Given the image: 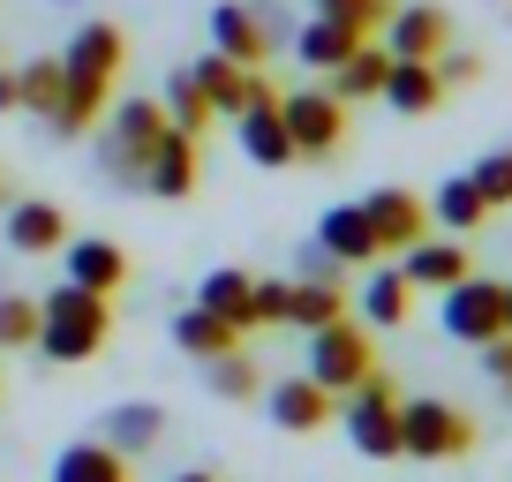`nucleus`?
Returning <instances> with one entry per match:
<instances>
[{
  "label": "nucleus",
  "instance_id": "nucleus-29",
  "mask_svg": "<svg viewBox=\"0 0 512 482\" xmlns=\"http://www.w3.org/2000/svg\"><path fill=\"white\" fill-rule=\"evenodd\" d=\"M53 482H136V475H128V460L113 445L83 437V445H68L61 460H53Z\"/></svg>",
  "mask_w": 512,
  "mask_h": 482
},
{
  "label": "nucleus",
  "instance_id": "nucleus-4",
  "mask_svg": "<svg viewBox=\"0 0 512 482\" xmlns=\"http://www.w3.org/2000/svg\"><path fill=\"white\" fill-rule=\"evenodd\" d=\"M339 422H347V437H354L362 460H400V385L384 370H369L362 385L339 400Z\"/></svg>",
  "mask_w": 512,
  "mask_h": 482
},
{
  "label": "nucleus",
  "instance_id": "nucleus-15",
  "mask_svg": "<svg viewBox=\"0 0 512 482\" xmlns=\"http://www.w3.org/2000/svg\"><path fill=\"white\" fill-rule=\"evenodd\" d=\"M467 272H475V257H467L460 234H422L415 249H400V279H407V287L445 294V287H460Z\"/></svg>",
  "mask_w": 512,
  "mask_h": 482
},
{
  "label": "nucleus",
  "instance_id": "nucleus-41",
  "mask_svg": "<svg viewBox=\"0 0 512 482\" xmlns=\"http://www.w3.org/2000/svg\"><path fill=\"white\" fill-rule=\"evenodd\" d=\"M174 482H219V475H204V467H189V475H174Z\"/></svg>",
  "mask_w": 512,
  "mask_h": 482
},
{
  "label": "nucleus",
  "instance_id": "nucleus-1",
  "mask_svg": "<svg viewBox=\"0 0 512 482\" xmlns=\"http://www.w3.org/2000/svg\"><path fill=\"white\" fill-rule=\"evenodd\" d=\"M121 68H128V31L121 23H106V16L76 23V38L61 46V106H53L46 129L68 136V144L91 136L98 121H106L113 91H121Z\"/></svg>",
  "mask_w": 512,
  "mask_h": 482
},
{
  "label": "nucleus",
  "instance_id": "nucleus-38",
  "mask_svg": "<svg viewBox=\"0 0 512 482\" xmlns=\"http://www.w3.org/2000/svg\"><path fill=\"white\" fill-rule=\"evenodd\" d=\"M482 362H490V377H497V385L512 392V339H505V332H497L490 347H482Z\"/></svg>",
  "mask_w": 512,
  "mask_h": 482
},
{
  "label": "nucleus",
  "instance_id": "nucleus-33",
  "mask_svg": "<svg viewBox=\"0 0 512 482\" xmlns=\"http://www.w3.org/2000/svg\"><path fill=\"white\" fill-rule=\"evenodd\" d=\"M309 16H324V23H347V31L377 38V31H384V16H392V0H309Z\"/></svg>",
  "mask_w": 512,
  "mask_h": 482
},
{
  "label": "nucleus",
  "instance_id": "nucleus-37",
  "mask_svg": "<svg viewBox=\"0 0 512 482\" xmlns=\"http://www.w3.org/2000/svg\"><path fill=\"white\" fill-rule=\"evenodd\" d=\"M437 76H445V91H452V83H475L482 61H475V53H460V46H445V53H437Z\"/></svg>",
  "mask_w": 512,
  "mask_h": 482
},
{
  "label": "nucleus",
  "instance_id": "nucleus-39",
  "mask_svg": "<svg viewBox=\"0 0 512 482\" xmlns=\"http://www.w3.org/2000/svg\"><path fill=\"white\" fill-rule=\"evenodd\" d=\"M302 279H339V264H332V257H324L317 241H309V249H302Z\"/></svg>",
  "mask_w": 512,
  "mask_h": 482
},
{
  "label": "nucleus",
  "instance_id": "nucleus-23",
  "mask_svg": "<svg viewBox=\"0 0 512 482\" xmlns=\"http://www.w3.org/2000/svg\"><path fill=\"white\" fill-rule=\"evenodd\" d=\"M249 287H256V272H234V264H219V272L196 279V309L226 317L241 339H249V332H256V317H249Z\"/></svg>",
  "mask_w": 512,
  "mask_h": 482
},
{
  "label": "nucleus",
  "instance_id": "nucleus-17",
  "mask_svg": "<svg viewBox=\"0 0 512 482\" xmlns=\"http://www.w3.org/2000/svg\"><path fill=\"white\" fill-rule=\"evenodd\" d=\"M317 249L339 264V272H354V264L369 272V264L384 257L377 234H369V211L362 204H332V211H324V219H317Z\"/></svg>",
  "mask_w": 512,
  "mask_h": 482
},
{
  "label": "nucleus",
  "instance_id": "nucleus-34",
  "mask_svg": "<svg viewBox=\"0 0 512 482\" xmlns=\"http://www.w3.org/2000/svg\"><path fill=\"white\" fill-rule=\"evenodd\" d=\"M38 339V294H0V354Z\"/></svg>",
  "mask_w": 512,
  "mask_h": 482
},
{
  "label": "nucleus",
  "instance_id": "nucleus-20",
  "mask_svg": "<svg viewBox=\"0 0 512 482\" xmlns=\"http://www.w3.org/2000/svg\"><path fill=\"white\" fill-rule=\"evenodd\" d=\"M407 309H415V287L400 279V264H369V279H362V324L369 332H400L407 324Z\"/></svg>",
  "mask_w": 512,
  "mask_h": 482
},
{
  "label": "nucleus",
  "instance_id": "nucleus-32",
  "mask_svg": "<svg viewBox=\"0 0 512 482\" xmlns=\"http://www.w3.org/2000/svg\"><path fill=\"white\" fill-rule=\"evenodd\" d=\"M204 377H211V392H219V400H256V392H264V370H256V354H249V347L211 354Z\"/></svg>",
  "mask_w": 512,
  "mask_h": 482
},
{
  "label": "nucleus",
  "instance_id": "nucleus-27",
  "mask_svg": "<svg viewBox=\"0 0 512 482\" xmlns=\"http://www.w3.org/2000/svg\"><path fill=\"white\" fill-rule=\"evenodd\" d=\"M53 106H61V53H31V61H16V113L53 121Z\"/></svg>",
  "mask_w": 512,
  "mask_h": 482
},
{
  "label": "nucleus",
  "instance_id": "nucleus-26",
  "mask_svg": "<svg viewBox=\"0 0 512 482\" xmlns=\"http://www.w3.org/2000/svg\"><path fill=\"white\" fill-rule=\"evenodd\" d=\"M384 68H392V53L369 38V46H354L347 61L332 68V83H324V91H332L339 106H354V98H377V91H384Z\"/></svg>",
  "mask_w": 512,
  "mask_h": 482
},
{
  "label": "nucleus",
  "instance_id": "nucleus-36",
  "mask_svg": "<svg viewBox=\"0 0 512 482\" xmlns=\"http://www.w3.org/2000/svg\"><path fill=\"white\" fill-rule=\"evenodd\" d=\"M287 287H294V279H256V287H249L256 332H264V324H287Z\"/></svg>",
  "mask_w": 512,
  "mask_h": 482
},
{
  "label": "nucleus",
  "instance_id": "nucleus-24",
  "mask_svg": "<svg viewBox=\"0 0 512 482\" xmlns=\"http://www.w3.org/2000/svg\"><path fill=\"white\" fill-rule=\"evenodd\" d=\"M354 46H369V38H362V31H347V23H324V16H309L302 31H294V61L317 68V76H332V68L347 61Z\"/></svg>",
  "mask_w": 512,
  "mask_h": 482
},
{
  "label": "nucleus",
  "instance_id": "nucleus-30",
  "mask_svg": "<svg viewBox=\"0 0 512 482\" xmlns=\"http://www.w3.org/2000/svg\"><path fill=\"white\" fill-rule=\"evenodd\" d=\"M159 106H166V121H174L181 136H196V144H204V129H211V121H219V113L204 106V91H196V76H189V68H174V76H166Z\"/></svg>",
  "mask_w": 512,
  "mask_h": 482
},
{
  "label": "nucleus",
  "instance_id": "nucleus-12",
  "mask_svg": "<svg viewBox=\"0 0 512 482\" xmlns=\"http://www.w3.org/2000/svg\"><path fill=\"white\" fill-rule=\"evenodd\" d=\"M211 53H226V61H241V68H264L279 53V38L264 31L256 0H219V8H211Z\"/></svg>",
  "mask_w": 512,
  "mask_h": 482
},
{
  "label": "nucleus",
  "instance_id": "nucleus-42",
  "mask_svg": "<svg viewBox=\"0 0 512 482\" xmlns=\"http://www.w3.org/2000/svg\"><path fill=\"white\" fill-rule=\"evenodd\" d=\"M505 339H512V279H505Z\"/></svg>",
  "mask_w": 512,
  "mask_h": 482
},
{
  "label": "nucleus",
  "instance_id": "nucleus-8",
  "mask_svg": "<svg viewBox=\"0 0 512 482\" xmlns=\"http://www.w3.org/2000/svg\"><path fill=\"white\" fill-rule=\"evenodd\" d=\"M189 76H196V91H204V106L211 113H249V106H279V83L264 76V68H241V61H226V53H204V61H189Z\"/></svg>",
  "mask_w": 512,
  "mask_h": 482
},
{
  "label": "nucleus",
  "instance_id": "nucleus-9",
  "mask_svg": "<svg viewBox=\"0 0 512 482\" xmlns=\"http://www.w3.org/2000/svg\"><path fill=\"white\" fill-rule=\"evenodd\" d=\"M445 332L460 339V347H490L497 332H505V279H475L467 272L460 287H445Z\"/></svg>",
  "mask_w": 512,
  "mask_h": 482
},
{
  "label": "nucleus",
  "instance_id": "nucleus-14",
  "mask_svg": "<svg viewBox=\"0 0 512 482\" xmlns=\"http://www.w3.org/2000/svg\"><path fill=\"white\" fill-rule=\"evenodd\" d=\"M61 272H68V287H91V294H121L128 287V249L121 241H106V234H68L61 241Z\"/></svg>",
  "mask_w": 512,
  "mask_h": 482
},
{
  "label": "nucleus",
  "instance_id": "nucleus-40",
  "mask_svg": "<svg viewBox=\"0 0 512 482\" xmlns=\"http://www.w3.org/2000/svg\"><path fill=\"white\" fill-rule=\"evenodd\" d=\"M0 113H16V68L0 61Z\"/></svg>",
  "mask_w": 512,
  "mask_h": 482
},
{
  "label": "nucleus",
  "instance_id": "nucleus-5",
  "mask_svg": "<svg viewBox=\"0 0 512 482\" xmlns=\"http://www.w3.org/2000/svg\"><path fill=\"white\" fill-rule=\"evenodd\" d=\"M475 415L452 400H400V460H467Z\"/></svg>",
  "mask_w": 512,
  "mask_h": 482
},
{
  "label": "nucleus",
  "instance_id": "nucleus-7",
  "mask_svg": "<svg viewBox=\"0 0 512 482\" xmlns=\"http://www.w3.org/2000/svg\"><path fill=\"white\" fill-rule=\"evenodd\" d=\"M279 121H287L294 136V159H339V144H347V106H339L324 83H302V91H279Z\"/></svg>",
  "mask_w": 512,
  "mask_h": 482
},
{
  "label": "nucleus",
  "instance_id": "nucleus-13",
  "mask_svg": "<svg viewBox=\"0 0 512 482\" xmlns=\"http://www.w3.org/2000/svg\"><path fill=\"white\" fill-rule=\"evenodd\" d=\"M196 181H204V144L181 136V129H166L159 151H151V166H144V196L181 204V196H196Z\"/></svg>",
  "mask_w": 512,
  "mask_h": 482
},
{
  "label": "nucleus",
  "instance_id": "nucleus-10",
  "mask_svg": "<svg viewBox=\"0 0 512 482\" xmlns=\"http://www.w3.org/2000/svg\"><path fill=\"white\" fill-rule=\"evenodd\" d=\"M392 61H437V53L452 46V16L437 8V0H407V8H392L384 16V38H377Z\"/></svg>",
  "mask_w": 512,
  "mask_h": 482
},
{
  "label": "nucleus",
  "instance_id": "nucleus-16",
  "mask_svg": "<svg viewBox=\"0 0 512 482\" xmlns=\"http://www.w3.org/2000/svg\"><path fill=\"white\" fill-rule=\"evenodd\" d=\"M264 407H272V422L294 430V437H317L324 422H339V400L317 385V377H279V385L264 392Z\"/></svg>",
  "mask_w": 512,
  "mask_h": 482
},
{
  "label": "nucleus",
  "instance_id": "nucleus-22",
  "mask_svg": "<svg viewBox=\"0 0 512 482\" xmlns=\"http://www.w3.org/2000/svg\"><path fill=\"white\" fill-rule=\"evenodd\" d=\"M159 437H166V407H151V400H128V407H113V415L98 422V445H113L121 460L151 452Z\"/></svg>",
  "mask_w": 512,
  "mask_h": 482
},
{
  "label": "nucleus",
  "instance_id": "nucleus-18",
  "mask_svg": "<svg viewBox=\"0 0 512 482\" xmlns=\"http://www.w3.org/2000/svg\"><path fill=\"white\" fill-rule=\"evenodd\" d=\"M68 241V211L46 204V196H23V204H8V249L16 257H61Z\"/></svg>",
  "mask_w": 512,
  "mask_h": 482
},
{
  "label": "nucleus",
  "instance_id": "nucleus-31",
  "mask_svg": "<svg viewBox=\"0 0 512 482\" xmlns=\"http://www.w3.org/2000/svg\"><path fill=\"white\" fill-rule=\"evenodd\" d=\"M430 219L445 226V234H475V226L490 219V204H482V189L460 174V181H445V189L430 196Z\"/></svg>",
  "mask_w": 512,
  "mask_h": 482
},
{
  "label": "nucleus",
  "instance_id": "nucleus-35",
  "mask_svg": "<svg viewBox=\"0 0 512 482\" xmlns=\"http://www.w3.org/2000/svg\"><path fill=\"white\" fill-rule=\"evenodd\" d=\"M467 181L482 189V204H490V211H512V144H505V151H490V159H482Z\"/></svg>",
  "mask_w": 512,
  "mask_h": 482
},
{
  "label": "nucleus",
  "instance_id": "nucleus-3",
  "mask_svg": "<svg viewBox=\"0 0 512 482\" xmlns=\"http://www.w3.org/2000/svg\"><path fill=\"white\" fill-rule=\"evenodd\" d=\"M174 129L159 106V91L151 98H113L106 121H98V174L113 181V189H144V166L151 151H159V136Z\"/></svg>",
  "mask_w": 512,
  "mask_h": 482
},
{
  "label": "nucleus",
  "instance_id": "nucleus-2",
  "mask_svg": "<svg viewBox=\"0 0 512 482\" xmlns=\"http://www.w3.org/2000/svg\"><path fill=\"white\" fill-rule=\"evenodd\" d=\"M113 339V294H91V287H53L38 294V339L31 347L46 354V362H61V370H76V362H98Z\"/></svg>",
  "mask_w": 512,
  "mask_h": 482
},
{
  "label": "nucleus",
  "instance_id": "nucleus-19",
  "mask_svg": "<svg viewBox=\"0 0 512 482\" xmlns=\"http://www.w3.org/2000/svg\"><path fill=\"white\" fill-rule=\"evenodd\" d=\"M377 98H384L392 113H407V121H422V113L445 106V76H437V61H392Z\"/></svg>",
  "mask_w": 512,
  "mask_h": 482
},
{
  "label": "nucleus",
  "instance_id": "nucleus-11",
  "mask_svg": "<svg viewBox=\"0 0 512 482\" xmlns=\"http://www.w3.org/2000/svg\"><path fill=\"white\" fill-rule=\"evenodd\" d=\"M362 211H369V234H377L384 257H400V249H415V241L430 234V204H422L415 189H369Z\"/></svg>",
  "mask_w": 512,
  "mask_h": 482
},
{
  "label": "nucleus",
  "instance_id": "nucleus-6",
  "mask_svg": "<svg viewBox=\"0 0 512 482\" xmlns=\"http://www.w3.org/2000/svg\"><path fill=\"white\" fill-rule=\"evenodd\" d=\"M369 370H377V339H369L362 317H339V324H324V332H309V370L302 377H317L332 400H347Z\"/></svg>",
  "mask_w": 512,
  "mask_h": 482
},
{
  "label": "nucleus",
  "instance_id": "nucleus-43",
  "mask_svg": "<svg viewBox=\"0 0 512 482\" xmlns=\"http://www.w3.org/2000/svg\"><path fill=\"white\" fill-rule=\"evenodd\" d=\"M0 204H8V181H0Z\"/></svg>",
  "mask_w": 512,
  "mask_h": 482
},
{
  "label": "nucleus",
  "instance_id": "nucleus-28",
  "mask_svg": "<svg viewBox=\"0 0 512 482\" xmlns=\"http://www.w3.org/2000/svg\"><path fill=\"white\" fill-rule=\"evenodd\" d=\"M174 347L181 354H196V362H211V354H234L241 347V332H234V324H226V317H211V309H181V317H174Z\"/></svg>",
  "mask_w": 512,
  "mask_h": 482
},
{
  "label": "nucleus",
  "instance_id": "nucleus-21",
  "mask_svg": "<svg viewBox=\"0 0 512 482\" xmlns=\"http://www.w3.org/2000/svg\"><path fill=\"white\" fill-rule=\"evenodd\" d=\"M234 136H241V159H249V166H302V159H294L287 121H279V106H249V113H234Z\"/></svg>",
  "mask_w": 512,
  "mask_h": 482
},
{
  "label": "nucleus",
  "instance_id": "nucleus-25",
  "mask_svg": "<svg viewBox=\"0 0 512 482\" xmlns=\"http://www.w3.org/2000/svg\"><path fill=\"white\" fill-rule=\"evenodd\" d=\"M347 317V287L339 279H294L287 287V324L294 332H324V324Z\"/></svg>",
  "mask_w": 512,
  "mask_h": 482
}]
</instances>
